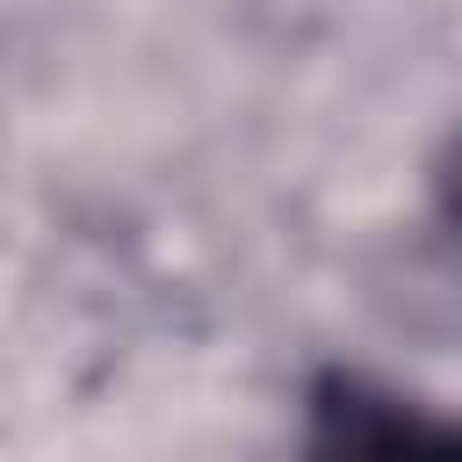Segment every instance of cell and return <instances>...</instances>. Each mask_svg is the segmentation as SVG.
Masks as SVG:
<instances>
[{
  "label": "cell",
  "instance_id": "cell-1",
  "mask_svg": "<svg viewBox=\"0 0 462 462\" xmlns=\"http://www.w3.org/2000/svg\"><path fill=\"white\" fill-rule=\"evenodd\" d=\"M303 440L318 455H462V419L361 368H318L303 390Z\"/></svg>",
  "mask_w": 462,
  "mask_h": 462
}]
</instances>
